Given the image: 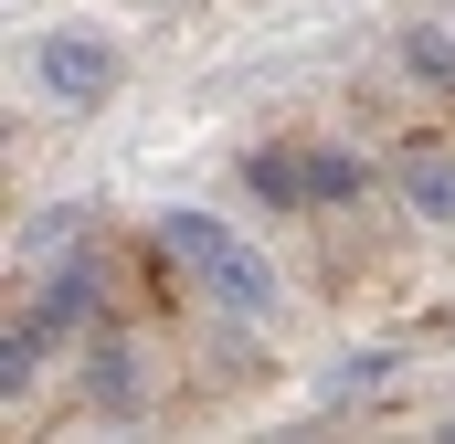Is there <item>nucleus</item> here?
<instances>
[{
    "mask_svg": "<svg viewBox=\"0 0 455 444\" xmlns=\"http://www.w3.org/2000/svg\"><path fill=\"white\" fill-rule=\"evenodd\" d=\"M243 191H254L265 212H318V191H307V138H265V148H243Z\"/></svg>",
    "mask_w": 455,
    "mask_h": 444,
    "instance_id": "6",
    "label": "nucleus"
},
{
    "mask_svg": "<svg viewBox=\"0 0 455 444\" xmlns=\"http://www.w3.org/2000/svg\"><path fill=\"white\" fill-rule=\"evenodd\" d=\"M392 202L424 222V233H455V138H413L392 159Z\"/></svg>",
    "mask_w": 455,
    "mask_h": 444,
    "instance_id": "4",
    "label": "nucleus"
},
{
    "mask_svg": "<svg viewBox=\"0 0 455 444\" xmlns=\"http://www.w3.org/2000/svg\"><path fill=\"white\" fill-rule=\"evenodd\" d=\"M32 307H43V318H53L64 338H96V329H116V297H107V254H96V243L53 254V265H43V286H32Z\"/></svg>",
    "mask_w": 455,
    "mask_h": 444,
    "instance_id": "3",
    "label": "nucleus"
},
{
    "mask_svg": "<svg viewBox=\"0 0 455 444\" xmlns=\"http://www.w3.org/2000/svg\"><path fill=\"white\" fill-rule=\"evenodd\" d=\"M392 370H403V349H360V360H339V370H329V402H360V392H381Z\"/></svg>",
    "mask_w": 455,
    "mask_h": 444,
    "instance_id": "11",
    "label": "nucleus"
},
{
    "mask_svg": "<svg viewBox=\"0 0 455 444\" xmlns=\"http://www.w3.org/2000/svg\"><path fill=\"white\" fill-rule=\"evenodd\" d=\"M85 402L116 413V424L148 413V360H138V338H127V329H96V338H85Z\"/></svg>",
    "mask_w": 455,
    "mask_h": 444,
    "instance_id": "5",
    "label": "nucleus"
},
{
    "mask_svg": "<svg viewBox=\"0 0 455 444\" xmlns=\"http://www.w3.org/2000/svg\"><path fill=\"white\" fill-rule=\"evenodd\" d=\"M392 64H403L424 96H455V21H435V11L403 21V32H392Z\"/></svg>",
    "mask_w": 455,
    "mask_h": 444,
    "instance_id": "8",
    "label": "nucleus"
},
{
    "mask_svg": "<svg viewBox=\"0 0 455 444\" xmlns=\"http://www.w3.org/2000/svg\"><path fill=\"white\" fill-rule=\"evenodd\" d=\"M53 349H64V329H53L43 307H11V329H0V402H11V413L32 402V381H43Z\"/></svg>",
    "mask_w": 455,
    "mask_h": 444,
    "instance_id": "7",
    "label": "nucleus"
},
{
    "mask_svg": "<svg viewBox=\"0 0 455 444\" xmlns=\"http://www.w3.org/2000/svg\"><path fill=\"white\" fill-rule=\"evenodd\" d=\"M85 233H96V212H85V202H43V212H21L11 254H21V265H53V254H75Z\"/></svg>",
    "mask_w": 455,
    "mask_h": 444,
    "instance_id": "10",
    "label": "nucleus"
},
{
    "mask_svg": "<svg viewBox=\"0 0 455 444\" xmlns=\"http://www.w3.org/2000/svg\"><path fill=\"white\" fill-rule=\"evenodd\" d=\"M371 159L360 148H339V138H307V191H318V212H349V202H371Z\"/></svg>",
    "mask_w": 455,
    "mask_h": 444,
    "instance_id": "9",
    "label": "nucleus"
},
{
    "mask_svg": "<svg viewBox=\"0 0 455 444\" xmlns=\"http://www.w3.org/2000/svg\"><path fill=\"white\" fill-rule=\"evenodd\" d=\"M191 286H202V307H212V318H233V329H265V318L286 307V265H275L265 243H243V233H233V243L191 275Z\"/></svg>",
    "mask_w": 455,
    "mask_h": 444,
    "instance_id": "2",
    "label": "nucleus"
},
{
    "mask_svg": "<svg viewBox=\"0 0 455 444\" xmlns=\"http://www.w3.org/2000/svg\"><path fill=\"white\" fill-rule=\"evenodd\" d=\"M116 75H127V53H116V32H96V21H53V32H32V96L64 116L107 107Z\"/></svg>",
    "mask_w": 455,
    "mask_h": 444,
    "instance_id": "1",
    "label": "nucleus"
}]
</instances>
